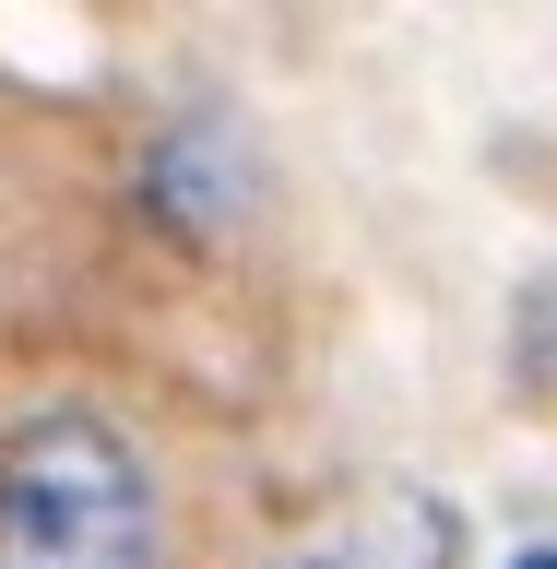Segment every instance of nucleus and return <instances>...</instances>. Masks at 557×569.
I'll list each match as a JSON object with an SVG mask.
<instances>
[{
    "label": "nucleus",
    "instance_id": "f257e3e1",
    "mask_svg": "<svg viewBox=\"0 0 557 569\" xmlns=\"http://www.w3.org/2000/svg\"><path fill=\"white\" fill-rule=\"evenodd\" d=\"M0 569H167L155 475L96 403H36L0 439Z\"/></svg>",
    "mask_w": 557,
    "mask_h": 569
},
{
    "label": "nucleus",
    "instance_id": "f03ea898",
    "mask_svg": "<svg viewBox=\"0 0 557 569\" xmlns=\"http://www.w3.org/2000/svg\"><path fill=\"white\" fill-rule=\"evenodd\" d=\"M142 202L167 213V226H190V238H202V226H226V213L249 202V167L226 154V131H213V119H178V131L142 154Z\"/></svg>",
    "mask_w": 557,
    "mask_h": 569
},
{
    "label": "nucleus",
    "instance_id": "7ed1b4c3",
    "mask_svg": "<svg viewBox=\"0 0 557 569\" xmlns=\"http://www.w3.org/2000/svg\"><path fill=\"white\" fill-rule=\"evenodd\" d=\"M510 569H557V546H523V558H510Z\"/></svg>",
    "mask_w": 557,
    "mask_h": 569
}]
</instances>
